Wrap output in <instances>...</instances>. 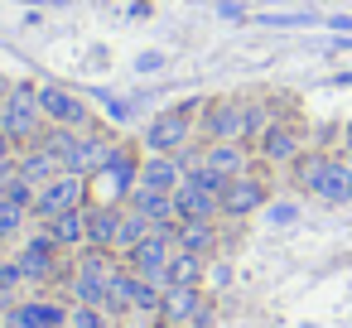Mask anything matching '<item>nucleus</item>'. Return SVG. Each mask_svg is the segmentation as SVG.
<instances>
[{
  "instance_id": "nucleus-1",
  "label": "nucleus",
  "mask_w": 352,
  "mask_h": 328,
  "mask_svg": "<svg viewBox=\"0 0 352 328\" xmlns=\"http://www.w3.org/2000/svg\"><path fill=\"white\" fill-rule=\"evenodd\" d=\"M198 107L203 102H184V107H169V111H155L140 131V145L145 155H184L198 135Z\"/></svg>"
},
{
  "instance_id": "nucleus-2",
  "label": "nucleus",
  "mask_w": 352,
  "mask_h": 328,
  "mask_svg": "<svg viewBox=\"0 0 352 328\" xmlns=\"http://www.w3.org/2000/svg\"><path fill=\"white\" fill-rule=\"evenodd\" d=\"M0 131H6L20 150L25 145H39L49 121H44V107H39V87L30 83H15L6 97H0Z\"/></svg>"
},
{
  "instance_id": "nucleus-3",
  "label": "nucleus",
  "mask_w": 352,
  "mask_h": 328,
  "mask_svg": "<svg viewBox=\"0 0 352 328\" xmlns=\"http://www.w3.org/2000/svg\"><path fill=\"white\" fill-rule=\"evenodd\" d=\"M140 160H145V155H135L131 145H116V155L87 179L92 203H111V208H121V203L131 198V188L140 184Z\"/></svg>"
},
{
  "instance_id": "nucleus-4",
  "label": "nucleus",
  "mask_w": 352,
  "mask_h": 328,
  "mask_svg": "<svg viewBox=\"0 0 352 328\" xmlns=\"http://www.w3.org/2000/svg\"><path fill=\"white\" fill-rule=\"evenodd\" d=\"M304 150H309V126H299V121H289V116H275V121L265 126V135L251 145V155L265 160V164H275V169H289Z\"/></svg>"
},
{
  "instance_id": "nucleus-5",
  "label": "nucleus",
  "mask_w": 352,
  "mask_h": 328,
  "mask_svg": "<svg viewBox=\"0 0 352 328\" xmlns=\"http://www.w3.org/2000/svg\"><path fill=\"white\" fill-rule=\"evenodd\" d=\"M203 140H241L246 145V97H212L198 107Z\"/></svg>"
},
{
  "instance_id": "nucleus-6",
  "label": "nucleus",
  "mask_w": 352,
  "mask_h": 328,
  "mask_svg": "<svg viewBox=\"0 0 352 328\" xmlns=\"http://www.w3.org/2000/svg\"><path fill=\"white\" fill-rule=\"evenodd\" d=\"M82 203H92V188H87V179L82 174H58V179H49L39 193H34V217L39 222H49V217H58V212H68V208H82Z\"/></svg>"
},
{
  "instance_id": "nucleus-7",
  "label": "nucleus",
  "mask_w": 352,
  "mask_h": 328,
  "mask_svg": "<svg viewBox=\"0 0 352 328\" xmlns=\"http://www.w3.org/2000/svg\"><path fill=\"white\" fill-rule=\"evenodd\" d=\"M174 251H179V246H174V232L150 227V237L126 251V265H131L135 275L155 280V285H169V261H174Z\"/></svg>"
},
{
  "instance_id": "nucleus-8",
  "label": "nucleus",
  "mask_w": 352,
  "mask_h": 328,
  "mask_svg": "<svg viewBox=\"0 0 352 328\" xmlns=\"http://www.w3.org/2000/svg\"><path fill=\"white\" fill-rule=\"evenodd\" d=\"M15 261H20V270H25V280H30V285H54V280H58V270H63V246L39 227V232L15 251Z\"/></svg>"
},
{
  "instance_id": "nucleus-9",
  "label": "nucleus",
  "mask_w": 352,
  "mask_h": 328,
  "mask_svg": "<svg viewBox=\"0 0 352 328\" xmlns=\"http://www.w3.org/2000/svg\"><path fill=\"white\" fill-rule=\"evenodd\" d=\"M39 107H44V121L49 126H63V131H87L92 126V111L78 92H68L63 83H44L39 87Z\"/></svg>"
},
{
  "instance_id": "nucleus-10",
  "label": "nucleus",
  "mask_w": 352,
  "mask_h": 328,
  "mask_svg": "<svg viewBox=\"0 0 352 328\" xmlns=\"http://www.w3.org/2000/svg\"><path fill=\"white\" fill-rule=\"evenodd\" d=\"M265 198H270V188H265V179L261 174H236V179H227V188H222V217H251V212H261L265 208Z\"/></svg>"
},
{
  "instance_id": "nucleus-11",
  "label": "nucleus",
  "mask_w": 352,
  "mask_h": 328,
  "mask_svg": "<svg viewBox=\"0 0 352 328\" xmlns=\"http://www.w3.org/2000/svg\"><path fill=\"white\" fill-rule=\"evenodd\" d=\"M15 174L25 179V184H34V188H44L49 179H58L63 174V160H58V150L54 145H25L20 155H15Z\"/></svg>"
},
{
  "instance_id": "nucleus-12",
  "label": "nucleus",
  "mask_w": 352,
  "mask_h": 328,
  "mask_svg": "<svg viewBox=\"0 0 352 328\" xmlns=\"http://www.w3.org/2000/svg\"><path fill=\"white\" fill-rule=\"evenodd\" d=\"M309 198H318L323 208H347V203H352V164H347L342 155H333L328 169H323V179L314 184Z\"/></svg>"
},
{
  "instance_id": "nucleus-13",
  "label": "nucleus",
  "mask_w": 352,
  "mask_h": 328,
  "mask_svg": "<svg viewBox=\"0 0 352 328\" xmlns=\"http://www.w3.org/2000/svg\"><path fill=\"white\" fill-rule=\"evenodd\" d=\"M126 203H131L135 212H145V217H150V227H160V232H174V227H179L174 193H160V188H145V184H135Z\"/></svg>"
},
{
  "instance_id": "nucleus-14",
  "label": "nucleus",
  "mask_w": 352,
  "mask_h": 328,
  "mask_svg": "<svg viewBox=\"0 0 352 328\" xmlns=\"http://www.w3.org/2000/svg\"><path fill=\"white\" fill-rule=\"evenodd\" d=\"M174 212H179V222H193V217H203V222H217L222 217V203H217V193H208V188H198V184H179L174 188Z\"/></svg>"
},
{
  "instance_id": "nucleus-15",
  "label": "nucleus",
  "mask_w": 352,
  "mask_h": 328,
  "mask_svg": "<svg viewBox=\"0 0 352 328\" xmlns=\"http://www.w3.org/2000/svg\"><path fill=\"white\" fill-rule=\"evenodd\" d=\"M251 145H241V140H203V164H212V169H222L227 179H236V174H246L251 169Z\"/></svg>"
},
{
  "instance_id": "nucleus-16",
  "label": "nucleus",
  "mask_w": 352,
  "mask_h": 328,
  "mask_svg": "<svg viewBox=\"0 0 352 328\" xmlns=\"http://www.w3.org/2000/svg\"><path fill=\"white\" fill-rule=\"evenodd\" d=\"M44 232H49L63 251H82V246H87V203H82V208H68V212H58V217H49Z\"/></svg>"
},
{
  "instance_id": "nucleus-17",
  "label": "nucleus",
  "mask_w": 352,
  "mask_h": 328,
  "mask_svg": "<svg viewBox=\"0 0 352 328\" xmlns=\"http://www.w3.org/2000/svg\"><path fill=\"white\" fill-rule=\"evenodd\" d=\"M126 208V203H121ZM121 208L111 203H87V246L116 251V232H121Z\"/></svg>"
},
{
  "instance_id": "nucleus-18",
  "label": "nucleus",
  "mask_w": 352,
  "mask_h": 328,
  "mask_svg": "<svg viewBox=\"0 0 352 328\" xmlns=\"http://www.w3.org/2000/svg\"><path fill=\"white\" fill-rule=\"evenodd\" d=\"M203 304V285H164L160 294V318L164 323H188Z\"/></svg>"
},
{
  "instance_id": "nucleus-19",
  "label": "nucleus",
  "mask_w": 352,
  "mask_h": 328,
  "mask_svg": "<svg viewBox=\"0 0 352 328\" xmlns=\"http://www.w3.org/2000/svg\"><path fill=\"white\" fill-rule=\"evenodd\" d=\"M140 184H145V188H160V193H174V188L184 184L179 155H145V160H140Z\"/></svg>"
},
{
  "instance_id": "nucleus-20",
  "label": "nucleus",
  "mask_w": 352,
  "mask_h": 328,
  "mask_svg": "<svg viewBox=\"0 0 352 328\" xmlns=\"http://www.w3.org/2000/svg\"><path fill=\"white\" fill-rule=\"evenodd\" d=\"M15 309L25 314V323H30V328H68V309H73V304L49 299V294H34V299H20Z\"/></svg>"
},
{
  "instance_id": "nucleus-21",
  "label": "nucleus",
  "mask_w": 352,
  "mask_h": 328,
  "mask_svg": "<svg viewBox=\"0 0 352 328\" xmlns=\"http://www.w3.org/2000/svg\"><path fill=\"white\" fill-rule=\"evenodd\" d=\"M174 246L179 251H193V256H212L217 251V222H203V217L179 222L174 227Z\"/></svg>"
},
{
  "instance_id": "nucleus-22",
  "label": "nucleus",
  "mask_w": 352,
  "mask_h": 328,
  "mask_svg": "<svg viewBox=\"0 0 352 328\" xmlns=\"http://www.w3.org/2000/svg\"><path fill=\"white\" fill-rule=\"evenodd\" d=\"M328 160H333L328 150H314V145H309V150H304V155H299V160L289 164V179H294V188H304V193H314V184L323 179V169H328Z\"/></svg>"
},
{
  "instance_id": "nucleus-23",
  "label": "nucleus",
  "mask_w": 352,
  "mask_h": 328,
  "mask_svg": "<svg viewBox=\"0 0 352 328\" xmlns=\"http://www.w3.org/2000/svg\"><path fill=\"white\" fill-rule=\"evenodd\" d=\"M203 275H208V256L174 251V261H169V285H203Z\"/></svg>"
},
{
  "instance_id": "nucleus-24",
  "label": "nucleus",
  "mask_w": 352,
  "mask_h": 328,
  "mask_svg": "<svg viewBox=\"0 0 352 328\" xmlns=\"http://www.w3.org/2000/svg\"><path fill=\"white\" fill-rule=\"evenodd\" d=\"M145 237H150V217H145V212H135V208L126 203V208H121V232H116V251L126 256V251H131L135 241H145Z\"/></svg>"
},
{
  "instance_id": "nucleus-25",
  "label": "nucleus",
  "mask_w": 352,
  "mask_h": 328,
  "mask_svg": "<svg viewBox=\"0 0 352 328\" xmlns=\"http://www.w3.org/2000/svg\"><path fill=\"white\" fill-rule=\"evenodd\" d=\"M68 328H116V318L97 304H73L68 309Z\"/></svg>"
},
{
  "instance_id": "nucleus-26",
  "label": "nucleus",
  "mask_w": 352,
  "mask_h": 328,
  "mask_svg": "<svg viewBox=\"0 0 352 328\" xmlns=\"http://www.w3.org/2000/svg\"><path fill=\"white\" fill-rule=\"evenodd\" d=\"M30 217H34V212H30L25 203H10V198H0V237H20Z\"/></svg>"
},
{
  "instance_id": "nucleus-27",
  "label": "nucleus",
  "mask_w": 352,
  "mask_h": 328,
  "mask_svg": "<svg viewBox=\"0 0 352 328\" xmlns=\"http://www.w3.org/2000/svg\"><path fill=\"white\" fill-rule=\"evenodd\" d=\"M34 193H39V188H34V184H25L20 174H10L6 184H0V198H10V203H25V208H34Z\"/></svg>"
},
{
  "instance_id": "nucleus-28",
  "label": "nucleus",
  "mask_w": 352,
  "mask_h": 328,
  "mask_svg": "<svg viewBox=\"0 0 352 328\" xmlns=\"http://www.w3.org/2000/svg\"><path fill=\"white\" fill-rule=\"evenodd\" d=\"M30 280H25V270H20V261H0V294H20Z\"/></svg>"
},
{
  "instance_id": "nucleus-29",
  "label": "nucleus",
  "mask_w": 352,
  "mask_h": 328,
  "mask_svg": "<svg viewBox=\"0 0 352 328\" xmlns=\"http://www.w3.org/2000/svg\"><path fill=\"white\" fill-rule=\"evenodd\" d=\"M212 318H217V304L203 294V304H198V314L188 318V328H212Z\"/></svg>"
},
{
  "instance_id": "nucleus-30",
  "label": "nucleus",
  "mask_w": 352,
  "mask_h": 328,
  "mask_svg": "<svg viewBox=\"0 0 352 328\" xmlns=\"http://www.w3.org/2000/svg\"><path fill=\"white\" fill-rule=\"evenodd\" d=\"M203 280H212V285H227V280H232V265H222V261H212V256H208V275H203Z\"/></svg>"
},
{
  "instance_id": "nucleus-31",
  "label": "nucleus",
  "mask_w": 352,
  "mask_h": 328,
  "mask_svg": "<svg viewBox=\"0 0 352 328\" xmlns=\"http://www.w3.org/2000/svg\"><path fill=\"white\" fill-rule=\"evenodd\" d=\"M15 155H20V145H15L6 131H0V164H6V160H15Z\"/></svg>"
},
{
  "instance_id": "nucleus-32",
  "label": "nucleus",
  "mask_w": 352,
  "mask_h": 328,
  "mask_svg": "<svg viewBox=\"0 0 352 328\" xmlns=\"http://www.w3.org/2000/svg\"><path fill=\"white\" fill-rule=\"evenodd\" d=\"M342 160H347V164H352V126H347V131H342Z\"/></svg>"
},
{
  "instance_id": "nucleus-33",
  "label": "nucleus",
  "mask_w": 352,
  "mask_h": 328,
  "mask_svg": "<svg viewBox=\"0 0 352 328\" xmlns=\"http://www.w3.org/2000/svg\"><path fill=\"white\" fill-rule=\"evenodd\" d=\"M169 328H188V323H169Z\"/></svg>"
}]
</instances>
